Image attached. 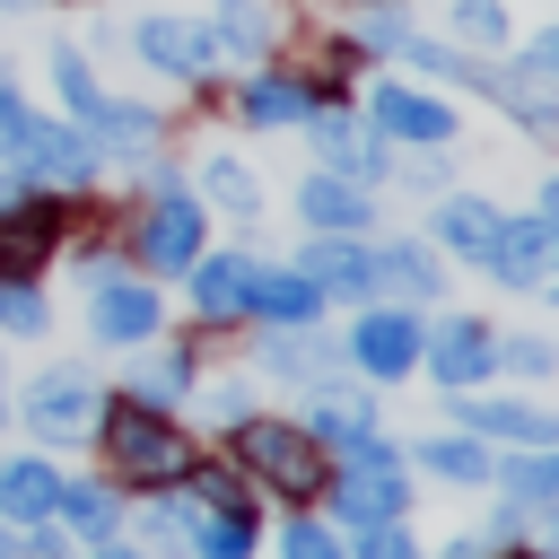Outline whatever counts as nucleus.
<instances>
[{"mask_svg":"<svg viewBox=\"0 0 559 559\" xmlns=\"http://www.w3.org/2000/svg\"><path fill=\"white\" fill-rule=\"evenodd\" d=\"M105 454H114V472L140 480V489H175V480L201 472V445H192L157 402H122V411L105 419Z\"/></svg>","mask_w":559,"mask_h":559,"instance_id":"nucleus-1","label":"nucleus"},{"mask_svg":"<svg viewBox=\"0 0 559 559\" xmlns=\"http://www.w3.org/2000/svg\"><path fill=\"white\" fill-rule=\"evenodd\" d=\"M236 454L253 463V480H271L280 498H314L332 480V454L297 428V419H245L236 428Z\"/></svg>","mask_w":559,"mask_h":559,"instance_id":"nucleus-2","label":"nucleus"},{"mask_svg":"<svg viewBox=\"0 0 559 559\" xmlns=\"http://www.w3.org/2000/svg\"><path fill=\"white\" fill-rule=\"evenodd\" d=\"M61 236H70V210H61L52 192L0 201V280H35V271L61 253Z\"/></svg>","mask_w":559,"mask_h":559,"instance_id":"nucleus-3","label":"nucleus"},{"mask_svg":"<svg viewBox=\"0 0 559 559\" xmlns=\"http://www.w3.org/2000/svg\"><path fill=\"white\" fill-rule=\"evenodd\" d=\"M480 271L507 280V288H550V297H559V227H550V218H498Z\"/></svg>","mask_w":559,"mask_h":559,"instance_id":"nucleus-4","label":"nucleus"},{"mask_svg":"<svg viewBox=\"0 0 559 559\" xmlns=\"http://www.w3.org/2000/svg\"><path fill=\"white\" fill-rule=\"evenodd\" d=\"M17 175L44 183V192L87 183V175H96V140H87V122H35V131L17 140Z\"/></svg>","mask_w":559,"mask_h":559,"instance_id":"nucleus-5","label":"nucleus"},{"mask_svg":"<svg viewBox=\"0 0 559 559\" xmlns=\"http://www.w3.org/2000/svg\"><path fill=\"white\" fill-rule=\"evenodd\" d=\"M26 428L52 437V445H61V437H87V428H96V384H87L79 367H44V376L26 384Z\"/></svg>","mask_w":559,"mask_h":559,"instance_id":"nucleus-6","label":"nucleus"},{"mask_svg":"<svg viewBox=\"0 0 559 559\" xmlns=\"http://www.w3.org/2000/svg\"><path fill=\"white\" fill-rule=\"evenodd\" d=\"M131 52H140L148 70H166V79H201V70H218V44H210L201 17H140V26H131Z\"/></svg>","mask_w":559,"mask_h":559,"instance_id":"nucleus-7","label":"nucleus"},{"mask_svg":"<svg viewBox=\"0 0 559 559\" xmlns=\"http://www.w3.org/2000/svg\"><path fill=\"white\" fill-rule=\"evenodd\" d=\"M192 253H201V201L157 192V201L140 210V262H148V271H183Z\"/></svg>","mask_w":559,"mask_h":559,"instance_id":"nucleus-8","label":"nucleus"},{"mask_svg":"<svg viewBox=\"0 0 559 559\" xmlns=\"http://www.w3.org/2000/svg\"><path fill=\"white\" fill-rule=\"evenodd\" d=\"M332 489V507H341V524L349 533H367V524H393L402 515V463H349V480H323Z\"/></svg>","mask_w":559,"mask_h":559,"instance_id":"nucleus-9","label":"nucleus"},{"mask_svg":"<svg viewBox=\"0 0 559 559\" xmlns=\"http://www.w3.org/2000/svg\"><path fill=\"white\" fill-rule=\"evenodd\" d=\"M376 131L419 140V148H445L454 140V105L428 96V87H376Z\"/></svg>","mask_w":559,"mask_h":559,"instance_id":"nucleus-10","label":"nucleus"},{"mask_svg":"<svg viewBox=\"0 0 559 559\" xmlns=\"http://www.w3.org/2000/svg\"><path fill=\"white\" fill-rule=\"evenodd\" d=\"M297 271H306L323 297H376V245H358V236H314Z\"/></svg>","mask_w":559,"mask_h":559,"instance_id":"nucleus-11","label":"nucleus"},{"mask_svg":"<svg viewBox=\"0 0 559 559\" xmlns=\"http://www.w3.org/2000/svg\"><path fill=\"white\" fill-rule=\"evenodd\" d=\"M297 210H306L323 236H358V227L376 218L367 183H349V175H306V183H297Z\"/></svg>","mask_w":559,"mask_h":559,"instance_id":"nucleus-12","label":"nucleus"},{"mask_svg":"<svg viewBox=\"0 0 559 559\" xmlns=\"http://www.w3.org/2000/svg\"><path fill=\"white\" fill-rule=\"evenodd\" d=\"M87 323H96V341H148L157 332V288L148 280H105Z\"/></svg>","mask_w":559,"mask_h":559,"instance_id":"nucleus-13","label":"nucleus"},{"mask_svg":"<svg viewBox=\"0 0 559 559\" xmlns=\"http://www.w3.org/2000/svg\"><path fill=\"white\" fill-rule=\"evenodd\" d=\"M349 358H358L367 376H411V358H419V323H411V314H358Z\"/></svg>","mask_w":559,"mask_h":559,"instance_id":"nucleus-14","label":"nucleus"},{"mask_svg":"<svg viewBox=\"0 0 559 559\" xmlns=\"http://www.w3.org/2000/svg\"><path fill=\"white\" fill-rule=\"evenodd\" d=\"M428 349V367H437V384H480L489 367H498V341H489V323H445L437 341H419Z\"/></svg>","mask_w":559,"mask_h":559,"instance_id":"nucleus-15","label":"nucleus"},{"mask_svg":"<svg viewBox=\"0 0 559 559\" xmlns=\"http://www.w3.org/2000/svg\"><path fill=\"white\" fill-rule=\"evenodd\" d=\"M472 437H507V445H559V419L533 411V402H463L454 411Z\"/></svg>","mask_w":559,"mask_h":559,"instance_id":"nucleus-16","label":"nucleus"},{"mask_svg":"<svg viewBox=\"0 0 559 559\" xmlns=\"http://www.w3.org/2000/svg\"><path fill=\"white\" fill-rule=\"evenodd\" d=\"M314 122V148H323V175H349V183H367L376 166H384V148L349 122V114H306Z\"/></svg>","mask_w":559,"mask_h":559,"instance_id":"nucleus-17","label":"nucleus"},{"mask_svg":"<svg viewBox=\"0 0 559 559\" xmlns=\"http://www.w3.org/2000/svg\"><path fill=\"white\" fill-rule=\"evenodd\" d=\"M52 498H61V472H52V463H35V454L0 463V515H9V524H44Z\"/></svg>","mask_w":559,"mask_h":559,"instance_id":"nucleus-18","label":"nucleus"},{"mask_svg":"<svg viewBox=\"0 0 559 559\" xmlns=\"http://www.w3.org/2000/svg\"><path fill=\"white\" fill-rule=\"evenodd\" d=\"M245 306H253L262 323H306V314L323 306V288H314L306 271H253V280H245Z\"/></svg>","mask_w":559,"mask_h":559,"instance_id":"nucleus-19","label":"nucleus"},{"mask_svg":"<svg viewBox=\"0 0 559 559\" xmlns=\"http://www.w3.org/2000/svg\"><path fill=\"white\" fill-rule=\"evenodd\" d=\"M210 44H218V61H227V52H236V61H262V52H271V9H262V0H218Z\"/></svg>","mask_w":559,"mask_h":559,"instance_id":"nucleus-20","label":"nucleus"},{"mask_svg":"<svg viewBox=\"0 0 559 559\" xmlns=\"http://www.w3.org/2000/svg\"><path fill=\"white\" fill-rule=\"evenodd\" d=\"M183 271H192V306H201V314H245L253 262H236V253H210V262H201V253H192Z\"/></svg>","mask_w":559,"mask_h":559,"instance_id":"nucleus-21","label":"nucleus"},{"mask_svg":"<svg viewBox=\"0 0 559 559\" xmlns=\"http://www.w3.org/2000/svg\"><path fill=\"white\" fill-rule=\"evenodd\" d=\"M489 236H498V210L489 201H472V192H454V201H437V245H454V253H489Z\"/></svg>","mask_w":559,"mask_h":559,"instance_id":"nucleus-22","label":"nucleus"},{"mask_svg":"<svg viewBox=\"0 0 559 559\" xmlns=\"http://www.w3.org/2000/svg\"><path fill=\"white\" fill-rule=\"evenodd\" d=\"M306 114H314L306 79H280V70H262V79L245 87V122H306Z\"/></svg>","mask_w":559,"mask_h":559,"instance_id":"nucleus-23","label":"nucleus"},{"mask_svg":"<svg viewBox=\"0 0 559 559\" xmlns=\"http://www.w3.org/2000/svg\"><path fill=\"white\" fill-rule=\"evenodd\" d=\"M376 288L437 297V253H428V245H376Z\"/></svg>","mask_w":559,"mask_h":559,"instance_id":"nucleus-24","label":"nucleus"},{"mask_svg":"<svg viewBox=\"0 0 559 559\" xmlns=\"http://www.w3.org/2000/svg\"><path fill=\"white\" fill-rule=\"evenodd\" d=\"M52 515H70L87 542H105V533H114V515H122V498H114V489H96V480H61Z\"/></svg>","mask_w":559,"mask_h":559,"instance_id":"nucleus-25","label":"nucleus"},{"mask_svg":"<svg viewBox=\"0 0 559 559\" xmlns=\"http://www.w3.org/2000/svg\"><path fill=\"white\" fill-rule=\"evenodd\" d=\"M507 35H515L507 26V0H454V52H489L498 61Z\"/></svg>","mask_w":559,"mask_h":559,"instance_id":"nucleus-26","label":"nucleus"},{"mask_svg":"<svg viewBox=\"0 0 559 559\" xmlns=\"http://www.w3.org/2000/svg\"><path fill=\"white\" fill-rule=\"evenodd\" d=\"M419 472H445V480H489V437H428V445H419Z\"/></svg>","mask_w":559,"mask_h":559,"instance_id":"nucleus-27","label":"nucleus"},{"mask_svg":"<svg viewBox=\"0 0 559 559\" xmlns=\"http://www.w3.org/2000/svg\"><path fill=\"white\" fill-rule=\"evenodd\" d=\"M52 87H61V105H70L79 122H96V114H105V87L87 79V52H70V44L52 52Z\"/></svg>","mask_w":559,"mask_h":559,"instance_id":"nucleus-28","label":"nucleus"},{"mask_svg":"<svg viewBox=\"0 0 559 559\" xmlns=\"http://www.w3.org/2000/svg\"><path fill=\"white\" fill-rule=\"evenodd\" d=\"M201 183H210V201H218L227 218H253V210H262V192H253V175H245L236 157H210V166H201Z\"/></svg>","mask_w":559,"mask_h":559,"instance_id":"nucleus-29","label":"nucleus"},{"mask_svg":"<svg viewBox=\"0 0 559 559\" xmlns=\"http://www.w3.org/2000/svg\"><path fill=\"white\" fill-rule=\"evenodd\" d=\"M507 489L533 507H559V445H533L524 463H507Z\"/></svg>","mask_w":559,"mask_h":559,"instance_id":"nucleus-30","label":"nucleus"},{"mask_svg":"<svg viewBox=\"0 0 559 559\" xmlns=\"http://www.w3.org/2000/svg\"><path fill=\"white\" fill-rule=\"evenodd\" d=\"M183 384H192V358H183V349H157V358L131 376V402H175Z\"/></svg>","mask_w":559,"mask_h":559,"instance_id":"nucleus-31","label":"nucleus"},{"mask_svg":"<svg viewBox=\"0 0 559 559\" xmlns=\"http://www.w3.org/2000/svg\"><path fill=\"white\" fill-rule=\"evenodd\" d=\"M192 542H201V559H245V550H253V524H245L236 507H218V515L192 524Z\"/></svg>","mask_w":559,"mask_h":559,"instance_id":"nucleus-32","label":"nucleus"},{"mask_svg":"<svg viewBox=\"0 0 559 559\" xmlns=\"http://www.w3.org/2000/svg\"><path fill=\"white\" fill-rule=\"evenodd\" d=\"M341 358H349V349H332V341H271V367H280V376H306V384L332 376Z\"/></svg>","mask_w":559,"mask_h":559,"instance_id":"nucleus-33","label":"nucleus"},{"mask_svg":"<svg viewBox=\"0 0 559 559\" xmlns=\"http://www.w3.org/2000/svg\"><path fill=\"white\" fill-rule=\"evenodd\" d=\"M358 44H367V52H402V44H411V17H402L393 0H376V9L358 17Z\"/></svg>","mask_w":559,"mask_h":559,"instance_id":"nucleus-34","label":"nucleus"},{"mask_svg":"<svg viewBox=\"0 0 559 559\" xmlns=\"http://www.w3.org/2000/svg\"><path fill=\"white\" fill-rule=\"evenodd\" d=\"M0 323H9V332H44V297H35V280H0Z\"/></svg>","mask_w":559,"mask_h":559,"instance_id":"nucleus-35","label":"nucleus"},{"mask_svg":"<svg viewBox=\"0 0 559 559\" xmlns=\"http://www.w3.org/2000/svg\"><path fill=\"white\" fill-rule=\"evenodd\" d=\"M35 131V114H26V96H17V79L0 70V157H17V140Z\"/></svg>","mask_w":559,"mask_h":559,"instance_id":"nucleus-36","label":"nucleus"},{"mask_svg":"<svg viewBox=\"0 0 559 559\" xmlns=\"http://www.w3.org/2000/svg\"><path fill=\"white\" fill-rule=\"evenodd\" d=\"M349 559H419V550H411V533H402V524H367Z\"/></svg>","mask_w":559,"mask_h":559,"instance_id":"nucleus-37","label":"nucleus"},{"mask_svg":"<svg viewBox=\"0 0 559 559\" xmlns=\"http://www.w3.org/2000/svg\"><path fill=\"white\" fill-rule=\"evenodd\" d=\"M280 559H341V542H332L323 524H288V533H280Z\"/></svg>","mask_w":559,"mask_h":559,"instance_id":"nucleus-38","label":"nucleus"},{"mask_svg":"<svg viewBox=\"0 0 559 559\" xmlns=\"http://www.w3.org/2000/svg\"><path fill=\"white\" fill-rule=\"evenodd\" d=\"M524 79H550V87H559V26L524 35Z\"/></svg>","mask_w":559,"mask_h":559,"instance_id":"nucleus-39","label":"nucleus"},{"mask_svg":"<svg viewBox=\"0 0 559 559\" xmlns=\"http://www.w3.org/2000/svg\"><path fill=\"white\" fill-rule=\"evenodd\" d=\"M498 358H507L515 376H550V341H498Z\"/></svg>","mask_w":559,"mask_h":559,"instance_id":"nucleus-40","label":"nucleus"},{"mask_svg":"<svg viewBox=\"0 0 559 559\" xmlns=\"http://www.w3.org/2000/svg\"><path fill=\"white\" fill-rule=\"evenodd\" d=\"M148 533H157V542H183V533H192V515H183V507H157V515H148Z\"/></svg>","mask_w":559,"mask_h":559,"instance_id":"nucleus-41","label":"nucleus"},{"mask_svg":"<svg viewBox=\"0 0 559 559\" xmlns=\"http://www.w3.org/2000/svg\"><path fill=\"white\" fill-rule=\"evenodd\" d=\"M542 218H550V227H559V175H550V183H542Z\"/></svg>","mask_w":559,"mask_h":559,"instance_id":"nucleus-42","label":"nucleus"},{"mask_svg":"<svg viewBox=\"0 0 559 559\" xmlns=\"http://www.w3.org/2000/svg\"><path fill=\"white\" fill-rule=\"evenodd\" d=\"M96 559H140V550H96Z\"/></svg>","mask_w":559,"mask_h":559,"instance_id":"nucleus-43","label":"nucleus"},{"mask_svg":"<svg viewBox=\"0 0 559 559\" xmlns=\"http://www.w3.org/2000/svg\"><path fill=\"white\" fill-rule=\"evenodd\" d=\"M550 550H559V507H550Z\"/></svg>","mask_w":559,"mask_h":559,"instance_id":"nucleus-44","label":"nucleus"},{"mask_svg":"<svg viewBox=\"0 0 559 559\" xmlns=\"http://www.w3.org/2000/svg\"><path fill=\"white\" fill-rule=\"evenodd\" d=\"M0 9H17V0H0Z\"/></svg>","mask_w":559,"mask_h":559,"instance_id":"nucleus-45","label":"nucleus"}]
</instances>
